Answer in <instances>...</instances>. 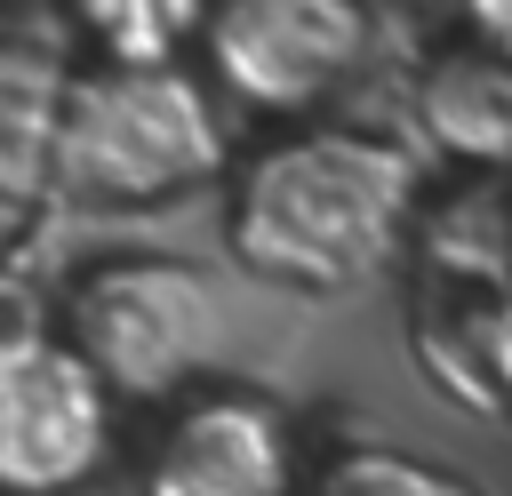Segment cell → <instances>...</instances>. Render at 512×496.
Listing matches in <instances>:
<instances>
[{"mask_svg":"<svg viewBox=\"0 0 512 496\" xmlns=\"http://www.w3.org/2000/svg\"><path fill=\"white\" fill-rule=\"evenodd\" d=\"M408 216H416V152L344 120H296L264 136L224 184L232 264L296 296L376 280L408 240Z\"/></svg>","mask_w":512,"mask_h":496,"instance_id":"cell-1","label":"cell"},{"mask_svg":"<svg viewBox=\"0 0 512 496\" xmlns=\"http://www.w3.org/2000/svg\"><path fill=\"white\" fill-rule=\"evenodd\" d=\"M56 184L88 208H160L224 176L216 88L184 64H96L64 88L48 136Z\"/></svg>","mask_w":512,"mask_h":496,"instance_id":"cell-2","label":"cell"},{"mask_svg":"<svg viewBox=\"0 0 512 496\" xmlns=\"http://www.w3.org/2000/svg\"><path fill=\"white\" fill-rule=\"evenodd\" d=\"M224 296L184 256H96L72 272L56 336L120 408H176L224 360Z\"/></svg>","mask_w":512,"mask_h":496,"instance_id":"cell-3","label":"cell"},{"mask_svg":"<svg viewBox=\"0 0 512 496\" xmlns=\"http://www.w3.org/2000/svg\"><path fill=\"white\" fill-rule=\"evenodd\" d=\"M368 40V0H216L200 56L224 104L296 128L360 80Z\"/></svg>","mask_w":512,"mask_h":496,"instance_id":"cell-4","label":"cell"},{"mask_svg":"<svg viewBox=\"0 0 512 496\" xmlns=\"http://www.w3.org/2000/svg\"><path fill=\"white\" fill-rule=\"evenodd\" d=\"M120 400L56 328H0V496H72L112 456Z\"/></svg>","mask_w":512,"mask_h":496,"instance_id":"cell-5","label":"cell"},{"mask_svg":"<svg viewBox=\"0 0 512 496\" xmlns=\"http://www.w3.org/2000/svg\"><path fill=\"white\" fill-rule=\"evenodd\" d=\"M136 496H304L296 424L248 384H200L160 408L136 456Z\"/></svg>","mask_w":512,"mask_h":496,"instance_id":"cell-6","label":"cell"},{"mask_svg":"<svg viewBox=\"0 0 512 496\" xmlns=\"http://www.w3.org/2000/svg\"><path fill=\"white\" fill-rule=\"evenodd\" d=\"M72 8L104 64H176L208 32L216 0H72Z\"/></svg>","mask_w":512,"mask_h":496,"instance_id":"cell-7","label":"cell"},{"mask_svg":"<svg viewBox=\"0 0 512 496\" xmlns=\"http://www.w3.org/2000/svg\"><path fill=\"white\" fill-rule=\"evenodd\" d=\"M424 120H432L440 144H456V152H472V160H480V152H504V144H512V80L488 72L480 56L440 64L432 88H424Z\"/></svg>","mask_w":512,"mask_h":496,"instance_id":"cell-8","label":"cell"},{"mask_svg":"<svg viewBox=\"0 0 512 496\" xmlns=\"http://www.w3.org/2000/svg\"><path fill=\"white\" fill-rule=\"evenodd\" d=\"M304 496H480L472 480H456L448 464L432 456H408V448H384V440H360V448H336Z\"/></svg>","mask_w":512,"mask_h":496,"instance_id":"cell-9","label":"cell"}]
</instances>
